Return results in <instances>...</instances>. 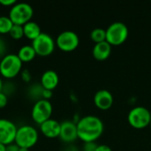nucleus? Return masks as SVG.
Returning a JSON list of instances; mask_svg holds the SVG:
<instances>
[{
    "mask_svg": "<svg viewBox=\"0 0 151 151\" xmlns=\"http://www.w3.org/2000/svg\"><path fill=\"white\" fill-rule=\"evenodd\" d=\"M78 138L85 142H95L104 132V123L96 116L88 115L77 122Z\"/></svg>",
    "mask_w": 151,
    "mask_h": 151,
    "instance_id": "f257e3e1",
    "label": "nucleus"
},
{
    "mask_svg": "<svg viewBox=\"0 0 151 151\" xmlns=\"http://www.w3.org/2000/svg\"><path fill=\"white\" fill-rule=\"evenodd\" d=\"M22 61L17 54L8 53L0 59V75L6 80H11L20 74Z\"/></svg>",
    "mask_w": 151,
    "mask_h": 151,
    "instance_id": "f03ea898",
    "label": "nucleus"
},
{
    "mask_svg": "<svg viewBox=\"0 0 151 151\" xmlns=\"http://www.w3.org/2000/svg\"><path fill=\"white\" fill-rule=\"evenodd\" d=\"M39 139L37 129L30 125H24L17 129L14 143L19 148L31 149L34 147Z\"/></svg>",
    "mask_w": 151,
    "mask_h": 151,
    "instance_id": "7ed1b4c3",
    "label": "nucleus"
},
{
    "mask_svg": "<svg viewBox=\"0 0 151 151\" xmlns=\"http://www.w3.org/2000/svg\"><path fill=\"white\" fill-rule=\"evenodd\" d=\"M34 14L33 7L26 2H17L9 11V18L15 25L23 26L31 20Z\"/></svg>",
    "mask_w": 151,
    "mask_h": 151,
    "instance_id": "20e7f679",
    "label": "nucleus"
},
{
    "mask_svg": "<svg viewBox=\"0 0 151 151\" xmlns=\"http://www.w3.org/2000/svg\"><path fill=\"white\" fill-rule=\"evenodd\" d=\"M128 36V28L121 21L112 22L106 28V41L111 45L122 44Z\"/></svg>",
    "mask_w": 151,
    "mask_h": 151,
    "instance_id": "39448f33",
    "label": "nucleus"
},
{
    "mask_svg": "<svg viewBox=\"0 0 151 151\" xmlns=\"http://www.w3.org/2000/svg\"><path fill=\"white\" fill-rule=\"evenodd\" d=\"M52 111L53 107L50 100L40 99L38 101H35L32 107L31 118L36 124L40 126L46 120L51 119L50 117Z\"/></svg>",
    "mask_w": 151,
    "mask_h": 151,
    "instance_id": "423d86ee",
    "label": "nucleus"
},
{
    "mask_svg": "<svg viewBox=\"0 0 151 151\" xmlns=\"http://www.w3.org/2000/svg\"><path fill=\"white\" fill-rule=\"evenodd\" d=\"M127 119L132 127L142 129L150 124L151 113L144 106H136L128 112Z\"/></svg>",
    "mask_w": 151,
    "mask_h": 151,
    "instance_id": "0eeeda50",
    "label": "nucleus"
},
{
    "mask_svg": "<svg viewBox=\"0 0 151 151\" xmlns=\"http://www.w3.org/2000/svg\"><path fill=\"white\" fill-rule=\"evenodd\" d=\"M31 45L35 50L36 55L41 57H47L54 51L56 42L51 35L42 32L37 38L32 41Z\"/></svg>",
    "mask_w": 151,
    "mask_h": 151,
    "instance_id": "6e6552de",
    "label": "nucleus"
},
{
    "mask_svg": "<svg viewBox=\"0 0 151 151\" xmlns=\"http://www.w3.org/2000/svg\"><path fill=\"white\" fill-rule=\"evenodd\" d=\"M80 43L78 35L72 30H65L61 32L56 39V45L63 51H73Z\"/></svg>",
    "mask_w": 151,
    "mask_h": 151,
    "instance_id": "1a4fd4ad",
    "label": "nucleus"
},
{
    "mask_svg": "<svg viewBox=\"0 0 151 151\" xmlns=\"http://www.w3.org/2000/svg\"><path fill=\"white\" fill-rule=\"evenodd\" d=\"M17 126L10 119H0V143L9 145L14 142Z\"/></svg>",
    "mask_w": 151,
    "mask_h": 151,
    "instance_id": "9d476101",
    "label": "nucleus"
},
{
    "mask_svg": "<svg viewBox=\"0 0 151 151\" xmlns=\"http://www.w3.org/2000/svg\"><path fill=\"white\" fill-rule=\"evenodd\" d=\"M60 124L61 127L59 138L66 143L73 142L78 138L77 123H74L72 120H65Z\"/></svg>",
    "mask_w": 151,
    "mask_h": 151,
    "instance_id": "9b49d317",
    "label": "nucleus"
},
{
    "mask_svg": "<svg viewBox=\"0 0 151 151\" xmlns=\"http://www.w3.org/2000/svg\"><path fill=\"white\" fill-rule=\"evenodd\" d=\"M61 124L53 119H50L40 125V131L47 138H57L60 134Z\"/></svg>",
    "mask_w": 151,
    "mask_h": 151,
    "instance_id": "f8f14e48",
    "label": "nucleus"
},
{
    "mask_svg": "<svg viewBox=\"0 0 151 151\" xmlns=\"http://www.w3.org/2000/svg\"><path fill=\"white\" fill-rule=\"evenodd\" d=\"M94 102L99 109L107 110L113 104L112 94L107 89H100L95 94Z\"/></svg>",
    "mask_w": 151,
    "mask_h": 151,
    "instance_id": "ddd939ff",
    "label": "nucleus"
},
{
    "mask_svg": "<svg viewBox=\"0 0 151 151\" xmlns=\"http://www.w3.org/2000/svg\"><path fill=\"white\" fill-rule=\"evenodd\" d=\"M59 82L58 74L54 70H46L41 76V85L44 89L53 90Z\"/></svg>",
    "mask_w": 151,
    "mask_h": 151,
    "instance_id": "4468645a",
    "label": "nucleus"
},
{
    "mask_svg": "<svg viewBox=\"0 0 151 151\" xmlns=\"http://www.w3.org/2000/svg\"><path fill=\"white\" fill-rule=\"evenodd\" d=\"M111 52V45L107 41L96 43L92 50L94 58L98 60L107 59L110 57Z\"/></svg>",
    "mask_w": 151,
    "mask_h": 151,
    "instance_id": "2eb2a0df",
    "label": "nucleus"
},
{
    "mask_svg": "<svg viewBox=\"0 0 151 151\" xmlns=\"http://www.w3.org/2000/svg\"><path fill=\"white\" fill-rule=\"evenodd\" d=\"M23 30L24 36L31 41H34L42 33L40 26L33 20H30L25 25H23Z\"/></svg>",
    "mask_w": 151,
    "mask_h": 151,
    "instance_id": "dca6fc26",
    "label": "nucleus"
},
{
    "mask_svg": "<svg viewBox=\"0 0 151 151\" xmlns=\"http://www.w3.org/2000/svg\"><path fill=\"white\" fill-rule=\"evenodd\" d=\"M17 55L22 63L30 62L37 56L32 45H23L19 49Z\"/></svg>",
    "mask_w": 151,
    "mask_h": 151,
    "instance_id": "f3484780",
    "label": "nucleus"
},
{
    "mask_svg": "<svg viewBox=\"0 0 151 151\" xmlns=\"http://www.w3.org/2000/svg\"><path fill=\"white\" fill-rule=\"evenodd\" d=\"M43 89L44 88H42L41 83L32 84L27 90V95L31 99H34L35 101H38L40 99H42Z\"/></svg>",
    "mask_w": 151,
    "mask_h": 151,
    "instance_id": "a211bd4d",
    "label": "nucleus"
},
{
    "mask_svg": "<svg viewBox=\"0 0 151 151\" xmlns=\"http://www.w3.org/2000/svg\"><path fill=\"white\" fill-rule=\"evenodd\" d=\"M12 26L13 23L9 18V16H5V15L0 16V35L9 34Z\"/></svg>",
    "mask_w": 151,
    "mask_h": 151,
    "instance_id": "6ab92c4d",
    "label": "nucleus"
},
{
    "mask_svg": "<svg viewBox=\"0 0 151 151\" xmlns=\"http://www.w3.org/2000/svg\"><path fill=\"white\" fill-rule=\"evenodd\" d=\"M90 37L96 43L106 41V29H104L101 27L94 28L91 31Z\"/></svg>",
    "mask_w": 151,
    "mask_h": 151,
    "instance_id": "aec40b11",
    "label": "nucleus"
},
{
    "mask_svg": "<svg viewBox=\"0 0 151 151\" xmlns=\"http://www.w3.org/2000/svg\"><path fill=\"white\" fill-rule=\"evenodd\" d=\"M9 35L12 38L15 40H19L24 36V30H23V26L20 25H15L13 24L11 31L9 32Z\"/></svg>",
    "mask_w": 151,
    "mask_h": 151,
    "instance_id": "412c9836",
    "label": "nucleus"
},
{
    "mask_svg": "<svg viewBox=\"0 0 151 151\" xmlns=\"http://www.w3.org/2000/svg\"><path fill=\"white\" fill-rule=\"evenodd\" d=\"M6 50H7V44L5 41L0 36V59L7 54Z\"/></svg>",
    "mask_w": 151,
    "mask_h": 151,
    "instance_id": "4be33fe9",
    "label": "nucleus"
},
{
    "mask_svg": "<svg viewBox=\"0 0 151 151\" xmlns=\"http://www.w3.org/2000/svg\"><path fill=\"white\" fill-rule=\"evenodd\" d=\"M20 77H21L22 81H25V82H29L31 81V79H32V75H31L29 70H27V69H24V70L21 71Z\"/></svg>",
    "mask_w": 151,
    "mask_h": 151,
    "instance_id": "5701e85b",
    "label": "nucleus"
},
{
    "mask_svg": "<svg viewBox=\"0 0 151 151\" xmlns=\"http://www.w3.org/2000/svg\"><path fill=\"white\" fill-rule=\"evenodd\" d=\"M97 147V144L94 142H85L83 145V151H95Z\"/></svg>",
    "mask_w": 151,
    "mask_h": 151,
    "instance_id": "b1692460",
    "label": "nucleus"
},
{
    "mask_svg": "<svg viewBox=\"0 0 151 151\" xmlns=\"http://www.w3.org/2000/svg\"><path fill=\"white\" fill-rule=\"evenodd\" d=\"M7 103H8V96L4 93L0 92V109L4 108Z\"/></svg>",
    "mask_w": 151,
    "mask_h": 151,
    "instance_id": "393cba45",
    "label": "nucleus"
},
{
    "mask_svg": "<svg viewBox=\"0 0 151 151\" xmlns=\"http://www.w3.org/2000/svg\"><path fill=\"white\" fill-rule=\"evenodd\" d=\"M17 3L16 0H0V4L6 6V7H12Z\"/></svg>",
    "mask_w": 151,
    "mask_h": 151,
    "instance_id": "a878e982",
    "label": "nucleus"
},
{
    "mask_svg": "<svg viewBox=\"0 0 151 151\" xmlns=\"http://www.w3.org/2000/svg\"><path fill=\"white\" fill-rule=\"evenodd\" d=\"M52 91L51 90H49V89H43V92H42V99H45V100H49L52 97Z\"/></svg>",
    "mask_w": 151,
    "mask_h": 151,
    "instance_id": "bb28decb",
    "label": "nucleus"
},
{
    "mask_svg": "<svg viewBox=\"0 0 151 151\" xmlns=\"http://www.w3.org/2000/svg\"><path fill=\"white\" fill-rule=\"evenodd\" d=\"M95 151H112L111 147L105 144H102V145H97L96 149Z\"/></svg>",
    "mask_w": 151,
    "mask_h": 151,
    "instance_id": "cd10ccee",
    "label": "nucleus"
},
{
    "mask_svg": "<svg viewBox=\"0 0 151 151\" xmlns=\"http://www.w3.org/2000/svg\"><path fill=\"white\" fill-rule=\"evenodd\" d=\"M19 147L18 145H16L14 142L6 146V151H19Z\"/></svg>",
    "mask_w": 151,
    "mask_h": 151,
    "instance_id": "c85d7f7f",
    "label": "nucleus"
},
{
    "mask_svg": "<svg viewBox=\"0 0 151 151\" xmlns=\"http://www.w3.org/2000/svg\"><path fill=\"white\" fill-rule=\"evenodd\" d=\"M64 151H79L78 148L74 145H69L65 148V150Z\"/></svg>",
    "mask_w": 151,
    "mask_h": 151,
    "instance_id": "c756f323",
    "label": "nucleus"
},
{
    "mask_svg": "<svg viewBox=\"0 0 151 151\" xmlns=\"http://www.w3.org/2000/svg\"><path fill=\"white\" fill-rule=\"evenodd\" d=\"M0 151H6V145L0 143Z\"/></svg>",
    "mask_w": 151,
    "mask_h": 151,
    "instance_id": "7c9ffc66",
    "label": "nucleus"
},
{
    "mask_svg": "<svg viewBox=\"0 0 151 151\" xmlns=\"http://www.w3.org/2000/svg\"><path fill=\"white\" fill-rule=\"evenodd\" d=\"M3 84H4V82H3V81H2V79H1V77H0V92H2V88H3Z\"/></svg>",
    "mask_w": 151,
    "mask_h": 151,
    "instance_id": "2f4dec72",
    "label": "nucleus"
},
{
    "mask_svg": "<svg viewBox=\"0 0 151 151\" xmlns=\"http://www.w3.org/2000/svg\"><path fill=\"white\" fill-rule=\"evenodd\" d=\"M19 151H29V150L26 149V148H19Z\"/></svg>",
    "mask_w": 151,
    "mask_h": 151,
    "instance_id": "473e14b6",
    "label": "nucleus"
},
{
    "mask_svg": "<svg viewBox=\"0 0 151 151\" xmlns=\"http://www.w3.org/2000/svg\"><path fill=\"white\" fill-rule=\"evenodd\" d=\"M150 127H151V121H150Z\"/></svg>",
    "mask_w": 151,
    "mask_h": 151,
    "instance_id": "72a5a7b5",
    "label": "nucleus"
}]
</instances>
